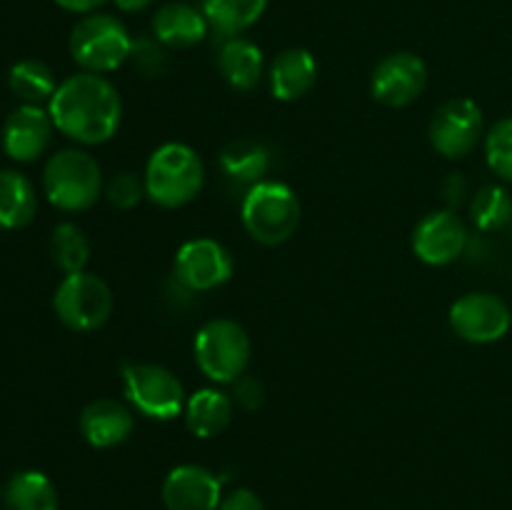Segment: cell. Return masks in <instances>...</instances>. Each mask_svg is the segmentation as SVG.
<instances>
[{
	"label": "cell",
	"instance_id": "4dcf8cb0",
	"mask_svg": "<svg viewBox=\"0 0 512 510\" xmlns=\"http://www.w3.org/2000/svg\"><path fill=\"white\" fill-rule=\"evenodd\" d=\"M233 403L243 410H258L265 400V388L253 375H240L233 383Z\"/></svg>",
	"mask_w": 512,
	"mask_h": 510
},
{
	"label": "cell",
	"instance_id": "d6a6232c",
	"mask_svg": "<svg viewBox=\"0 0 512 510\" xmlns=\"http://www.w3.org/2000/svg\"><path fill=\"white\" fill-rule=\"evenodd\" d=\"M463 195H468V185H465L463 175L453 173L443 183V198L448 200V210H455L460 203H463Z\"/></svg>",
	"mask_w": 512,
	"mask_h": 510
},
{
	"label": "cell",
	"instance_id": "ba28073f",
	"mask_svg": "<svg viewBox=\"0 0 512 510\" xmlns=\"http://www.w3.org/2000/svg\"><path fill=\"white\" fill-rule=\"evenodd\" d=\"M53 310L73 333H93L113 315V290L100 275L88 270L70 273L55 288Z\"/></svg>",
	"mask_w": 512,
	"mask_h": 510
},
{
	"label": "cell",
	"instance_id": "7a4b0ae2",
	"mask_svg": "<svg viewBox=\"0 0 512 510\" xmlns=\"http://www.w3.org/2000/svg\"><path fill=\"white\" fill-rule=\"evenodd\" d=\"M145 198L160 208L193 203L205 185L203 158L185 143H165L150 153L143 170Z\"/></svg>",
	"mask_w": 512,
	"mask_h": 510
},
{
	"label": "cell",
	"instance_id": "30bf717a",
	"mask_svg": "<svg viewBox=\"0 0 512 510\" xmlns=\"http://www.w3.org/2000/svg\"><path fill=\"white\" fill-rule=\"evenodd\" d=\"M450 328L465 343L488 345L505 338L512 325V313L500 295L468 293L450 305Z\"/></svg>",
	"mask_w": 512,
	"mask_h": 510
},
{
	"label": "cell",
	"instance_id": "277c9868",
	"mask_svg": "<svg viewBox=\"0 0 512 510\" xmlns=\"http://www.w3.org/2000/svg\"><path fill=\"white\" fill-rule=\"evenodd\" d=\"M240 220L255 243L283 245L300 225V200L290 185L265 178L245 193Z\"/></svg>",
	"mask_w": 512,
	"mask_h": 510
},
{
	"label": "cell",
	"instance_id": "7402d4cb",
	"mask_svg": "<svg viewBox=\"0 0 512 510\" xmlns=\"http://www.w3.org/2000/svg\"><path fill=\"white\" fill-rule=\"evenodd\" d=\"M220 170L228 180L238 185L253 188L255 183L265 180L270 170V150L260 140L238 138L230 140L220 150Z\"/></svg>",
	"mask_w": 512,
	"mask_h": 510
},
{
	"label": "cell",
	"instance_id": "ac0fdd59",
	"mask_svg": "<svg viewBox=\"0 0 512 510\" xmlns=\"http://www.w3.org/2000/svg\"><path fill=\"white\" fill-rule=\"evenodd\" d=\"M210 25L203 10L190 3H165L153 18V35L158 43L173 50H188L205 40Z\"/></svg>",
	"mask_w": 512,
	"mask_h": 510
},
{
	"label": "cell",
	"instance_id": "8fae6325",
	"mask_svg": "<svg viewBox=\"0 0 512 510\" xmlns=\"http://www.w3.org/2000/svg\"><path fill=\"white\" fill-rule=\"evenodd\" d=\"M235 260L223 243L213 238H193L175 253V278L193 293H208L228 283Z\"/></svg>",
	"mask_w": 512,
	"mask_h": 510
},
{
	"label": "cell",
	"instance_id": "d590c367",
	"mask_svg": "<svg viewBox=\"0 0 512 510\" xmlns=\"http://www.w3.org/2000/svg\"><path fill=\"white\" fill-rule=\"evenodd\" d=\"M0 498H3V488H0Z\"/></svg>",
	"mask_w": 512,
	"mask_h": 510
},
{
	"label": "cell",
	"instance_id": "d6986e66",
	"mask_svg": "<svg viewBox=\"0 0 512 510\" xmlns=\"http://www.w3.org/2000/svg\"><path fill=\"white\" fill-rule=\"evenodd\" d=\"M233 415V398L218 388L195 390L193 395H188V403H185L183 410L185 428L190 430V435H195L200 440L223 435L228 430V425L233 423Z\"/></svg>",
	"mask_w": 512,
	"mask_h": 510
},
{
	"label": "cell",
	"instance_id": "4316f807",
	"mask_svg": "<svg viewBox=\"0 0 512 510\" xmlns=\"http://www.w3.org/2000/svg\"><path fill=\"white\" fill-rule=\"evenodd\" d=\"M50 258L65 275L83 273L90 260V243L75 223H60L50 235Z\"/></svg>",
	"mask_w": 512,
	"mask_h": 510
},
{
	"label": "cell",
	"instance_id": "603a6c76",
	"mask_svg": "<svg viewBox=\"0 0 512 510\" xmlns=\"http://www.w3.org/2000/svg\"><path fill=\"white\" fill-rule=\"evenodd\" d=\"M268 0H200L210 30L220 38H235L263 18Z\"/></svg>",
	"mask_w": 512,
	"mask_h": 510
},
{
	"label": "cell",
	"instance_id": "83f0119b",
	"mask_svg": "<svg viewBox=\"0 0 512 510\" xmlns=\"http://www.w3.org/2000/svg\"><path fill=\"white\" fill-rule=\"evenodd\" d=\"M485 160L495 175L512 183V115L485 133Z\"/></svg>",
	"mask_w": 512,
	"mask_h": 510
},
{
	"label": "cell",
	"instance_id": "f546056e",
	"mask_svg": "<svg viewBox=\"0 0 512 510\" xmlns=\"http://www.w3.org/2000/svg\"><path fill=\"white\" fill-rule=\"evenodd\" d=\"M128 63L133 65L135 73L145 75V78H160L168 70V55H165V45L158 43V38H133V48H130Z\"/></svg>",
	"mask_w": 512,
	"mask_h": 510
},
{
	"label": "cell",
	"instance_id": "cb8c5ba5",
	"mask_svg": "<svg viewBox=\"0 0 512 510\" xmlns=\"http://www.w3.org/2000/svg\"><path fill=\"white\" fill-rule=\"evenodd\" d=\"M5 510H58V490L40 470H20L3 490Z\"/></svg>",
	"mask_w": 512,
	"mask_h": 510
},
{
	"label": "cell",
	"instance_id": "484cf974",
	"mask_svg": "<svg viewBox=\"0 0 512 510\" xmlns=\"http://www.w3.org/2000/svg\"><path fill=\"white\" fill-rule=\"evenodd\" d=\"M470 218L483 233H498L512 223V198L503 185H485L470 200Z\"/></svg>",
	"mask_w": 512,
	"mask_h": 510
},
{
	"label": "cell",
	"instance_id": "52a82bcc",
	"mask_svg": "<svg viewBox=\"0 0 512 510\" xmlns=\"http://www.w3.org/2000/svg\"><path fill=\"white\" fill-rule=\"evenodd\" d=\"M123 390L133 410L158 423H170L183 415L188 403L178 375L155 363H125Z\"/></svg>",
	"mask_w": 512,
	"mask_h": 510
},
{
	"label": "cell",
	"instance_id": "d4e9b609",
	"mask_svg": "<svg viewBox=\"0 0 512 510\" xmlns=\"http://www.w3.org/2000/svg\"><path fill=\"white\" fill-rule=\"evenodd\" d=\"M58 85L60 83L55 80L50 65L38 58L18 60L8 73L10 93H13L23 105L50 103V98L55 95Z\"/></svg>",
	"mask_w": 512,
	"mask_h": 510
},
{
	"label": "cell",
	"instance_id": "e0dca14e",
	"mask_svg": "<svg viewBox=\"0 0 512 510\" xmlns=\"http://www.w3.org/2000/svg\"><path fill=\"white\" fill-rule=\"evenodd\" d=\"M270 95L280 103H293L308 95L318 83V60L305 48H285L270 63Z\"/></svg>",
	"mask_w": 512,
	"mask_h": 510
},
{
	"label": "cell",
	"instance_id": "9c48e42d",
	"mask_svg": "<svg viewBox=\"0 0 512 510\" xmlns=\"http://www.w3.org/2000/svg\"><path fill=\"white\" fill-rule=\"evenodd\" d=\"M428 138L443 158H465L478 148L480 140H485L483 110L470 98L445 100L430 118Z\"/></svg>",
	"mask_w": 512,
	"mask_h": 510
},
{
	"label": "cell",
	"instance_id": "ffe728a7",
	"mask_svg": "<svg viewBox=\"0 0 512 510\" xmlns=\"http://www.w3.org/2000/svg\"><path fill=\"white\" fill-rule=\"evenodd\" d=\"M218 70L225 83L238 93H250L260 85L265 75L263 50L248 38H225L218 53Z\"/></svg>",
	"mask_w": 512,
	"mask_h": 510
},
{
	"label": "cell",
	"instance_id": "4fadbf2b",
	"mask_svg": "<svg viewBox=\"0 0 512 510\" xmlns=\"http://www.w3.org/2000/svg\"><path fill=\"white\" fill-rule=\"evenodd\" d=\"M468 248V228L455 210L428 213L413 230V253L433 268L455 263Z\"/></svg>",
	"mask_w": 512,
	"mask_h": 510
},
{
	"label": "cell",
	"instance_id": "3957f363",
	"mask_svg": "<svg viewBox=\"0 0 512 510\" xmlns=\"http://www.w3.org/2000/svg\"><path fill=\"white\" fill-rule=\"evenodd\" d=\"M103 190V170L88 150H58L45 163L43 193L63 213H85L98 203Z\"/></svg>",
	"mask_w": 512,
	"mask_h": 510
},
{
	"label": "cell",
	"instance_id": "6da1fadb",
	"mask_svg": "<svg viewBox=\"0 0 512 510\" xmlns=\"http://www.w3.org/2000/svg\"><path fill=\"white\" fill-rule=\"evenodd\" d=\"M53 125L78 145H103L118 135L123 123V100L105 75H70L58 85L48 103Z\"/></svg>",
	"mask_w": 512,
	"mask_h": 510
},
{
	"label": "cell",
	"instance_id": "2e32d148",
	"mask_svg": "<svg viewBox=\"0 0 512 510\" xmlns=\"http://www.w3.org/2000/svg\"><path fill=\"white\" fill-rule=\"evenodd\" d=\"M78 428L85 443L93 445V448H118L135 430L133 408L115 398H98L85 405L78 418Z\"/></svg>",
	"mask_w": 512,
	"mask_h": 510
},
{
	"label": "cell",
	"instance_id": "e575fe53",
	"mask_svg": "<svg viewBox=\"0 0 512 510\" xmlns=\"http://www.w3.org/2000/svg\"><path fill=\"white\" fill-rule=\"evenodd\" d=\"M113 3L118 5V8L123 10V13H138V10L148 8V5L153 3V0H113Z\"/></svg>",
	"mask_w": 512,
	"mask_h": 510
},
{
	"label": "cell",
	"instance_id": "5b68a950",
	"mask_svg": "<svg viewBox=\"0 0 512 510\" xmlns=\"http://www.w3.org/2000/svg\"><path fill=\"white\" fill-rule=\"evenodd\" d=\"M193 353L200 373L210 383L233 385L248 370L253 345L243 325L230 318H215L195 333Z\"/></svg>",
	"mask_w": 512,
	"mask_h": 510
},
{
	"label": "cell",
	"instance_id": "f1b7e54d",
	"mask_svg": "<svg viewBox=\"0 0 512 510\" xmlns=\"http://www.w3.org/2000/svg\"><path fill=\"white\" fill-rule=\"evenodd\" d=\"M103 193L115 210H133L145 198V180L133 170H120L105 183Z\"/></svg>",
	"mask_w": 512,
	"mask_h": 510
},
{
	"label": "cell",
	"instance_id": "836d02e7",
	"mask_svg": "<svg viewBox=\"0 0 512 510\" xmlns=\"http://www.w3.org/2000/svg\"><path fill=\"white\" fill-rule=\"evenodd\" d=\"M108 0H55V5H60L68 13H78V15H90L98 13L100 5H105Z\"/></svg>",
	"mask_w": 512,
	"mask_h": 510
},
{
	"label": "cell",
	"instance_id": "7c38bea8",
	"mask_svg": "<svg viewBox=\"0 0 512 510\" xmlns=\"http://www.w3.org/2000/svg\"><path fill=\"white\" fill-rule=\"evenodd\" d=\"M425 85H428V65L410 50L385 55L370 75V93L388 108H405L415 103L423 95Z\"/></svg>",
	"mask_w": 512,
	"mask_h": 510
},
{
	"label": "cell",
	"instance_id": "5bb4252c",
	"mask_svg": "<svg viewBox=\"0 0 512 510\" xmlns=\"http://www.w3.org/2000/svg\"><path fill=\"white\" fill-rule=\"evenodd\" d=\"M53 118L43 105H18L3 123V150L15 163H35L53 140Z\"/></svg>",
	"mask_w": 512,
	"mask_h": 510
},
{
	"label": "cell",
	"instance_id": "8992f818",
	"mask_svg": "<svg viewBox=\"0 0 512 510\" xmlns=\"http://www.w3.org/2000/svg\"><path fill=\"white\" fill-rule=\"evenodd\" d=\"M68 48L85 73L105 75L128 63L133 38L115 15L90 13L73 25Z\"/></svg>",
	"mask_w": 512,
	"mask_h": 510
},
{
	"label": "cell",
	"instance_id": "9a60e30c",
	"mask_svg": "<svg viewBox=\"0 0 512 510\" xmlns=\"http://www.w3.org/2000/svg\"><path fill=\"white\" fill-rule=\"evenodd\" d=\"M223 480L203 465H178L163 480V503L168 510H218Z\"/></svg>",
	"mask_w": 512,
	"mask_h": 510
},
{
	"label": "cell",
	"instance_id": "1f68e13d",
	"mask_svg": "<svg viewBox=\"0 0 512 510\" xmlns=\"http://www.w3.org/2000/svg\"><path fill=\"white\" fill-rule=\"evenodd\" d=\"M218 510H265L263 500L250 488H233L228 495H223Z\"/></svg>",
	"mask_w": 512,
	"mask_h": 510
},
{
	"label": "cell",
	"instance_id": "44dd1931",
	"mask_svg": "<svg viewBox=\"0 0 512 510\" xmlns=\"http://www.w3.org/2000/svg\"><path fill=\"white\" fill-rule=\"evenodd\" d=\"M38 213V193L20 170H0V228L20 230Z\"/></svg>",
	"mask_w": 512,
	"mask_h": 510
}]
</instances>
